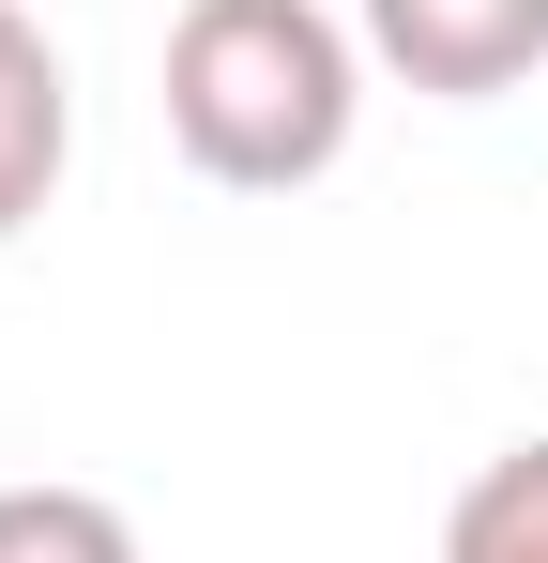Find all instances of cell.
I'll return each mask as SVG.
<instances>
[{
  "label": "cell",
  "mask_w": 548,
  "mask_h": 563,
  "mask_svg": "<svg viewBox=\"0 0 548 563\" xmlns=\"http://www.w3.org/2000/svg\"><path fill=\"white\" fill-rule=\"evenodd\" d=\"M0 563H138V518L107 487H0Z\"/></svg>",
  "instance_id": "5b68a950"
},
{
  "label": "cell",
  "mask_w": 548,
  "mask_h": 563,
  "mask_svg": "<svg viewBox=\"0 0 548 563\" xmlns=\"http://www.w3.org/2000/svg\"><path fill=\"white\" fill-rule=\"evenodd\" d=\"M442 563H548V427L503 442V457L442 503Z\"/></svg>",
  "instance_id": "277c9868"
},
{
  "label": "cell",
  "mask_w": 548,
  "mask_h": 563,
  "mask_svg": "<svg viewBox=\"0 0 548 563\" xmlns=\"http://www.w3.org/2000/svg\"><path fill=\"white\" fill-rule=\"evenodd\" d=\"M365 62L412 77L427 107H487L548 62V0H351Z\"/></svg>",
  "instance_id": "7a4b0ae2"
},
{
  "label": "cell",
  "mask_w": 548,
  "mask_h": 563,
  "mask_svg": "<svg viewBox=\"0 0 548 563\" xmlns=\"http://www.w3.org/2000/svg\"><path fill=\"white\" fill-rule=\"evenodd\" d=\"M62 168H77V77H62V46L0 0V244L62 198Z\"/></svg>",
  "instance_id": "3957f363"
},
{
  "label": "cell",
  "mask_w": 548,
  "mask_h": 563,
  "mask_svg": "<svg viewBox=\"0 0 548 563\" xmlns=\"http://www.w3.org/2000/svg\"><path fill=\"white\" fill-rule=\"evenodd\" d=\"M365 122V31L320 0H183L168 15V137L229 198H305Z\"/></svg>",
  "instance_id": "6da1fadb"
}]
</instances>
